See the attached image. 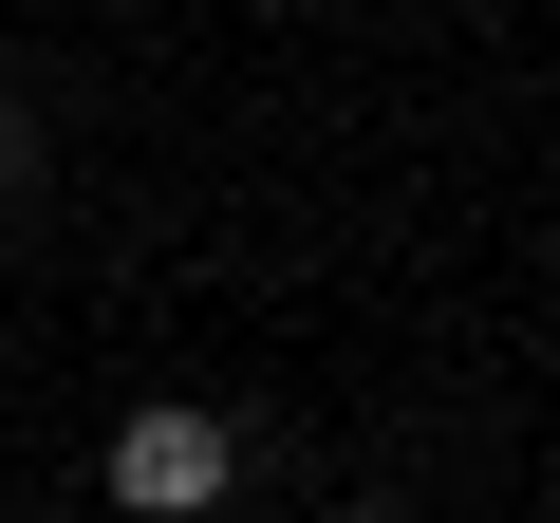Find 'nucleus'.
<instances>
[{"instance_id":"f257e3e1","label":"nucleus","mask_w":560,"mask_h":523,"mask_svg":"<svg viewBox=\"0 0 560 523\" xmlns=\"http://www.w3.org/2000/svg\"><path fill=\"white\" fill-rule=\"evenodd\" d=\"M131 523H206L224 486H243V411H206V393H150L131 430H113V467H94Z\"/></svg>"},{"instance_id":"f03ea898","label":"nucleus","mask_w":560,"mask_h":523,"mask_svg":"<svg viewBox=\"0 0 560 523\" xmlns=\"http://www.w3.org/2000/svg\"><path fill=\"white\" fill-rule=\"evenodd\" d=\"M38 168H57V113H38L20 75H0V206H38Z\"/></svg>"}]
</instances>
